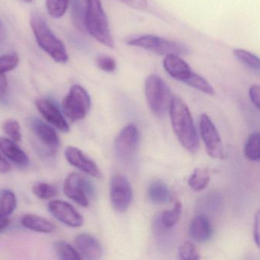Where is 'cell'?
<instances>
[{"mask_svg":"<svg viewBox=\"0 0 260 260\" xmlns=\"http://www.w3.org/2000/svg\"><path fill=\"white\" fill-rule=\"evenodd\" d=\"M170 119L176 138L185 150L196 153L199 147V137L188 106L181 97L175 95L170 103Z\"/></svg>","mask_w":260,"mask_h":260,"instance_id":"cell-1","label":"cell"},{"mask_svg":"<svg viewBox=\"0 0 260 260\" xmlns=\"http://www.w3.org/2000/svg\"><path fill=\"white\" fill-rule=\"evenodd\" d=\"M30 25L41 48L54 61L66 63L69 58L66 47L63 42L54 35L46 21L39 15L34 13L31 16Z\"/></svg>","mask_w":260,"mask_h":260,"instance_id":"cell-2","label":"cell"},{"mask_svg":"<svg viewBox=\"0 0 260 260\" xmlns=\"http://www.w3.org/2000/svg\"><path fill=\"white\" fill-rule=\"evenodd\" d=\"M84 25L93 39L109 48H115L107 16L100 0H85Z\"/></svg>","mask_w":260,"mask_h":260,"instance_id":"cell-3","label":"cell"},{"mask_svg":"<svg viewBox=\"0 0 260 260\" xmlns=\"http://www.w3.org/2000/svg\"><path fill=\"white\" fill-rule=\"evenodd\" d=\"M145 95L149 107L154 115L164 117L167 113L173 96L168 85L159 76L152 74L147 77Z\"/></svg>","mask_w":260,"mask_h":260,"instance_id":"cell-4","label":"cell"},{"mask_svg":"<svg viewBox=\"0 0 260 260\" xmlns=\"http://www.w3.org/2000/svg\"><path fill=\"white\" fill-rule=\"evenodd\" d=\"M127 45L152 51L159 55L183 56L189 54L190 50L183 44L178 43L164 38L145 35L127 41Z\"/></svg>","mask_w":260,"mask_h":260,"instance_id":"cell-5","label":"cell"},{"mask_svg":"<svg viewBox=\"0 0 260 260\" xmlns=\"http://www.w3.org/2000/svg\"><path fill=\"white\" fill-rule=\"evenodd\" d=\"M90 107V96L87 91L80 85H74L62 102L63 114L72 122L83 119Z\"/></svg>","mask_w":260,"mask_h":260,"instance_id":"cell-6","label":"cell"},{"mask_svg":"<svg viewBox=\"0 0 260 260\" xmlns=\"http://www.w3.org/2000/svg\"><path fill=\"white\" fill-rule=\"evenodd\" d=\"M63 192L67 197L82 207H88L89 199L93 196L94 188L90 181L77 173L68 175L63 185Z\"/></svg>","mask_w":260,"mask_h":260,"instance_id":"cell-7","label":"cell"},{"mask_svg":"<svg viewBox=\"0 0 260 260\" xmlns=\"http://www.w3.org/2000/svg\"><path fill=\"white\" fill-rule=\"evenodd\" d=\"M139 132L135 124L126 125L117 136L114 144L115 153L118 160L127 162L132 160L138 150Z\"/></svg>","mask_w":260,"mask_h":260,"instance_id":"cell-8","label":"cell"},{"mask_svg":"<svg viewBox=\"0 0 260 260\" xmlns=\"http://www.w3.org/2000/svg\"><path fill=\"white\" fill-rule=\"evenodd\" d=\"M200 130L202 141L207 153L211 157L220 159L223 156V147L218 131L208 115H202L200 118Z\"/></svg>","mask_w":260,"mask_h":260,"instance_id":"cell-9","label":"cell"},{"mask_svg":"<svg viewBox=\"0 0 260 260\" xmlns=\"http://www.w3.org/2000/svg\"><path fill=\"white\" fill-rule=\"evenodd\" d=\"M110 198L115 211L124 212L128 209L132 201V189L130 182L125 176L122 175L112 176L110 184Z\"/></svg>","mask_w":260,"mask_h":260,"instance_id":"cell-10","label":"cell"},{"mask_svg":"<svg viewBox=\"0 0 260 260\" xmlns=\"http://www.w3.org/2000/svg\"><path fill=\"white\" fill-rule=\"evenodd\" d=\"M28 126L39 143L46 149L47 154H55L60 146V139L56 131L39 118L32 117L28 120Z\"/></svg>","mask_w":260,"mask_h":260,"instance_id":"cell-11","label":"cell"},{"mask_svg":"<svg viewBox=\"0 0 260 260\" xmlns=\"http://www.w3.org/2000/svg\"><path fill=\"white\" fill-rule=\"evenodd\" d=\"M48 210L56 219L71 228H79L83 223V217L71 204L53 200L48 204Z\"/></svg>","mask_w":260,"mask_h":260,"instance_id":"cell-12","label":"cell"},{"mask_svg":"<svg viewBox=\"0 0 260 260\" xmlns=\"http://www.w3.org/2000/svg\"><path fill=\"white\" fill-rule=\"evenodd\" d=\"M65 157L71 165L79 169L83 173L92 177H101V172L97 164L80 149L72 146L67 147L65 150Z\"/></svg>","mask_w":260,"mask_h":260,"instance_id":"cell-13","label":"cell"},{"mask_svg":"<svg viewBox=\"0 0 260 260\" xmlns=\"http://www.w3.org/2000/svg\"><path fill=\"white\" fill-rule=\"evenodd\" d=\"M36 107L42 117L59 131L63 133H68L71 131L61 111L52 101L47 99H40L36 101Z\"/></svg>","mask_w":260,"mask_h":260,"instance_id":"cell-14","label":"cell"},{"mask_svg":"<svg viewBox=\"0 0 260 260\" xmlns=\"http://www.w3.org/2000/svg\"><path fill=\"white\" fill-rule=\"evenodd\" d=\"M74 245L81 258L96 260L103 255V248L99 240L86 233L78 234L74 239Z\"/></svg>","mask_w":260,"mask_h":260,"instance_id":"cell-15","label":"cell"},{"mask_svg":"<svg viewBox=\"0 0 260 260\" xmlns=\"http://www.w3.org/2000/svg\"><path fill=\"white\" fill-rule=\"evenodd\" d=\"M164 68L167 74L178 81L186 83L193 71L180 56L170 54L164 60Z\"/></svg>","mask_w":260,"mask_h":260,"instance_id":"cell-16","label":"cell"},{"mask_svg":"<svg viewBox=\"0 0 260 260\" xmlns=\"http://www.w3.org/2000/svg\"><path fill=\"white\" fill-rule=\"evenodd\" d=\"M0 151L18 167H26L29 164L28 155L17 143L10 138H0Z\"/></svg>","mask_w":260,"mask_h":260,"instance_id":"cell-17","label":"cell"},{"mask_svg":"<svg viewBox=\"0 0 260 260\" xmlns=\"http://www.w3.org/2000/svg\"><path fill=\"white\" fill-rule=\"evenodd\" d=\"M190 235L199 243L208 241L212 235V228L209 220L203 215L197 216L190 225Z\"/></svg>","mask_w":260,"mask_h":260,"instance_id":"cell-18","label":"cell"},{"mask_svg":"<svg viewBox=\"0 0 260 260\" xmlns=\"http://www.w3.org/2000/svg\"><path fill=\"white\" fill-rule=\"evenodd\" d=\"M21 223L24 228L36 232L51 234L55 231V226L52 222L34 214H26L22 216Z\"/></svg>","mask_w":260,"mask_h":260,"instance_id":"cell-19","label":"cell"},{"mask_svg":"<svg viewBox=\"0 0 260 260\" xmlns=\"http://www.w3.org/2000/svg\"><path fill=\"white\" fill-rule=\"evenodd\" d=\"M150 200L158 205H164L171 202L172 193L169 187L161 181H156L148 188Z\"/></svg>","mask_w":260,"mask_h":260,"instance_id":"cell-20","label":"cell"},{"mask_svg":"<svg viewBox=\"0 0 260 260\" xmlns=\"http://www.w3.org/2000/svg\"><path fill=\"white\" fill-rule=\"evenodd\" d=\"M17 198L13 191L4 189L0 192V215L8 217L17 207Z\"/></svg>","mask_w":260,"mask_h":260,"instance_id":"cell-21","label":"cell"},{"mask_svg":"<svg viewBox=\"0 0 260 260\" xmlns=\"http://www.w3.org/2000/svg\"><path fill=\"white\" fill-rule=\"evenodd\" d=\"M210 182V174L208 170L198 168L193 171L188 179V183L190 188L196 191L205 189Z\"/></svg>","mask_w":260,"mask_h":260,"instance_id":"cell-22","label":"cell"},{"mask_svg":"<svg viewBox=\"0 0 260 260\" xmlns=\"http://www.w3.org/2000/svg\"><path fill=\"white\" fill-rule=\"evenodd\" d=\"M182 205L179 202L175 204L174 207L170 211H166L161 214L159 223L164 228L170 229L173 228L180 220L182 215Z\"/></svg>","mask_w":260,"mask_h":260,"instance_id":"cell-23","label":"cell"},{"mask_svg":"<svg viewBox=\"0 0 260 260\" xmlns=\"http://www.w3.org/2000/svg\"><path fill=\"white\" fill-rule=\"evenodd\" d=\"M233 54L234 57L246 68L256 72L259 73V60L255 54H252L249 51L243 49H234L233 51Z\"/></svg>","mask_w":260,"mask_h":260,"instance_id":"cell-24","label":"cell"},{"mask_svg":"<svg viewBox=\"0 0 260 260\" xmlns=\"http://www.w3.org/2000/svg\"><path fill=\"white\" fill-rule=\"evenodd\" d=\"M54 249L56 255L62 260H79L81 257L77 249L65 241H57L54 243Z\"/></svg>","mask_w":260,"mask_h":260,"instance_id":"cell-25","label":"cell"},{"mask_svg":"<svg viewBox=\"0 0 260 260\" xmlns=\"http://www.w3.org/2000/svg\"><path fill=\"white\" fill-rule=\"evenodd\" d=\"M245 156L251 161H258L260 158L259 134L252 133L245 145Z\"/></svg>","mask_w":260,"mask_h":260,"instance_id":"cell-26","label":"cell"},{"mask_svg":"<svg viewBox=\"0 0 260 260\" xmlns=\"http://www.w3.org/2000/svg\"><path fill=\"white\" fill-rule=\"evenodd\" d=\"M185 84L209 95H214L215 94L214 88L208 83V80L194 71Z\"/></svg>","mask_w":260,"mask_h":260,"instance_id":"cell-27","label":"cell"},{"mask_svg":"<svg viewBox=\"0 0 260 260\" xmlns=\"http://www.w3.org/2000/svg\"><path fill=\"white\" fill-rule=\"evenodd\" d=\"M32 192L39 199L49 200L57 196V188L52 184L37 182L33 185Z\"/></svg>","mask_w":260,"mask_h":260,"instance_id":"cell-28","label":"cell"},{"mask_svg":"<svg viewBox=\"0 0 260 260\" xmlns=\"http://www.w3.org/2000/svg\"><path fill=\"white\" fill-rule=\"evenodd\" d=\"M69 0H46L48 13L54 19H60L66 13Z\"/></svg>","mask_w":260,"mask_h":260,"instance_id":"cell-29","label":"cell"},{"mask_svg":"<svg viewBox=\"0 0 260 260\" xmlns=\"http://www.w3.org/2000/svg\"><path fill=\"white\" fill-rule=\"evenodd\" d=\"M3 131L6 135L15 142H20L22 135L20 124L15 119H7L2 126Z\"/></svg>","mask_w":260,"mask_h":260,"instance_id":"cell-30","label":"cell"},{"mask_svg":"<svg viewBox=\"0 0 260 260\" xmlns=\"http://www.w3.org/2000/svg\"><path fill=\"white\" fill-rule=\"evenodd\" d=\"M179 256L181 259L196 260L200 258L194 243L191 241H186L181 245L179 249Z\"/></svg>","mask_w":260,"mask_h":260,"instance_id":"cell-31","label":"cell"},{"mask_svg":"<svg viewBox=\"0 0 260 260\" xmlns=\"http://www.w3.org/2000/svg\"><path fill=\"white\" fill-rule=\"evenodd\" d=\"M96 63L98 68L105 72H114L117 68L116 62L109 56H100L97 57Z\"/></svg>","mask_w":260,"mask_h":260,"instance_id":"cell-32","label":"cell"},{"mask_svg":"<svg viewBox=\"0 0 260 260\" xmlns=\"http://www.w3.org/2000/svg\"><path fill=\"white\" fill-rule=\"evenodd\" d=\"M259 86L258 84H254L249 88V97H250L251 101L252 104L257 108L259 109Z\"/></svg>","mask_w":260,"mask_h":260,"instance_id":"cell-33","label":"cell"},{"mask_svg":"<svg viewBox=\"0 0 260 260\" xmlns=\"http://www.w3.org/2000/svg\"><path fill=\"white\" fill-rule=\"evenodd\" d=\"M131 8L138 10H145L148 7L147 0H121Z\"/></svg>","mask_w":260,"mask_h":260,"instance_id":"cell-34","label":"cell"},{"mask_svg":"<svg viewBox=\"0 0 260 260\" xmlns=\"http://www.w3.org/2000/svg\"><path fill=\"white\" fill-rule=\"evenodd\" d=\"M8 90V80L6 73L0 71V101L4 100Z\"/></svg>","mask_w":260,"mask_h":260,"instance_id":"cell-35","label":"cell"},{"mask_svg":"<svg viewBox=\"0 0 260 260\" xmlns=\"http://www.w3.org/2000/svg\"><path fill=\"white\" fill-rule=\"evenodd\" d=\"M253 237L256 246L259 247V212L255 214L253 225Z\"/></svg>","mask_w":260,"mask_h":260,"instance_id":"cell-36","label":"cell"},{"mask_svg":"<svg viewBox=\"0 0 260 260\" xmlns=\"http://www.w3.org/2000/svg\"><path fill=\"white\" fill-rule=\"evenodd\" d=\"M10 170H11V166L0 152V174L9 173Z\"/></svg>","mask_w":260,"mask_h":260,"instance_id":"cell-37","label":"cell"},{"mask_svg":"<svg viewBox=\"0 0 260 260\" xmlns=\"http://www.w3.org/2000/svg\"><path fill=\"white\" fill-rule=\"evenodd\" d=\"M9 223H10V220L8 217L0 215V231L5 229L8 226Z\"/></svg>","mask_w":260,"mask_h":260,"instance_id":"cell-38","label":"cell"},{"mask_svg":"<svg viewBox=\"0 0 260 260\" xmlns=\"http://www.w3.org/2000/svg\"><path fill=\"white\" fill-rule=\"evenodd\" d=\"M25 2H32L33 0H24Z\"/></svg>","mask_w":260,"mask_h":260,"instance_id":"cell-39","label":"cell"}]
</instances>
